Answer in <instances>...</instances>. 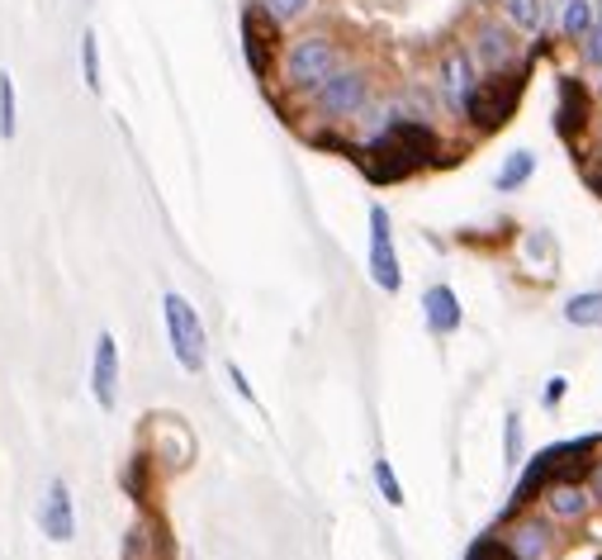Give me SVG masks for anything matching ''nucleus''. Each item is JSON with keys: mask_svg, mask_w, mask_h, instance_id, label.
Instances as JSON below:
<instances>
[{"mask_svg": "<svg viewBox=\"0 0 602 560\" xmlns=\"http://www.w3.org/2000/svg\"><path fill=\"white\" fill-rule=\"evenodd\" d=\"M162 319H166V337H172L176 366L200 375L204 357H209V343H204V323H200V314H195V304L180 290H166L162 295Z\"/></svg>", "mask_w": 602, "mask_h": 560, "instance_id": "1", "label": "nucleus"}, {"mask_svg": "<svg viewBox=\"0 0 602 560\" xmlns=\"http://www.w3.org/2000/svg\"><path fill=\"white\" fill-rule=\"evenodd\" d=\"M142 456H148L152 465H162V471H186L195 461L190 427L180 423L176 413H152V419L142 423Z\"/></svg>", "mask_w": 602, "mask_h": 560, "instance_id": "2", "label": "nucleus"}, {"mask_svg": "<svg viewBox=\"0 0 602 560\" xmlns=\"http://www.w3.org/2000/svg\"><path fill=\"white\" fill-rule=\"evenodd\" d=\"M365 100H371V76L356 67H337L327 82L313 86V110L323 120H351L365 110Z\"/></svg>", "mask_w": 602, "mask_h": 560, "instance_id": "3", "label": "nucleus"}, {"mask_svg": "<svg viewBox=\"0 0 602 560\" xmlns=\"http://www.w3.org/2000/svg\"><path fill=\"white\" fill-rule=\"evenodd\" d=\"M517 96H522V76H479L465 100V120L479 128H499L513 114Z\"/></svg>", "mask_w": 602, "mask_h": 560, "instance_id": "4", "label": "nucleus"}, {"mask_svg": "<svg viewBox=\"0 0 602 560\" xmlns=\"http://www.w3.org/2000/svg\"><path fill=\"white\" fill-rule=\"evenodd\" d=\"M337 67H342V53H337L327 38H299V43L285 53V82L294 90H313L318 82H327Z\"/></svg>", "mask_w": 602, "mask_h": 560, "instance_id": "5", "label": "nucleus"}, {"mask_svg": "<svg viewBox=\"0 0 602 560\" xmlns=\"http://www.w3.org/2000/svg\"><path fill=\"white\" fill-rule=\"evenodd\" d=\"M365 271L385 295H394L403 276H399V252H394V228H389V210L371 204V252H365Z\"/></svg>", "mask_w": 602, "mask_h": 560, "instance_id": "6", "label": "nucleus"}, {"mask_svg": "<svg viewBox=\"0 0 602 560\" xmlns=\"http://www.w3.org/2000/svg\"><path fill=\"white\" fill-rule=\"evenodd\" d=\"M90 389H96L100 409H114L120 403V343L114 333L96 337V357H90Z\"/></svg>", "mask_w": 602, "mask_h": 560, "instance_id": "7", "label": "nucleus"}, {"mask_svg": "<svg viewBox=\"0 0 602 560\" xmlns=\"http://www.w3.org/2000/svg\"><path fill=\"white\" fill-rule=\"evenodd\" d=\"M38 527L48 532V542H72L76 537V503H72V489L67 480H52L43 503H38Z\"/></svg>", "mask_w": 602, "mask_h": 560, "instance_id": "8", "label": "nucleus"}, {"mask_svg": "<svg viewBox=\"0 0 602 560\" xmlns=\"http://www.w3.org/2000/svg\"><path fill=\"white\" fill-rule=\"evenodd\" d=\"M541 503H545L551 523H584L588 508H593V494H588L579 480H555V485L541 489Z\"/></svg>", "mask_w": 602, "mask_h": 560, "instance_id": "9", "label": "nucleus"}, {"mask_svg": "<svg viewBox=\"0 0 602 560\" xmlns=\"http://www.w3.org/2000/svg\"><path fill=\"white\" fill-rule=\"evenodd\" d=\"M475 67L484 72H503L507 62L517 58V29H507V24H484L475 34Z\"/></svg>", "mask_w": 602, "mask_h": 560, "instance_id": "10", "label": "nucleus"}, {"mask_svg": "<svg viewBox=\"0 0 602 560\" xmlns=\"http://www.w3.org/2000/svg\"><path fill=\"white\" fill-rule=\"evenodd\" d=\"M569 451L574 447H545L536 461L522 471V480H517V494H513V503H527V499H536L545 485H555V475L569 465Z\"/></svg>", "mask_w": 602, "mask_h": 560, "instance_id": "11", "label": "nucleus"}, {"mask_svg": "<svg viewBox=\"0 0 602 560\" xmlns=\"http://www.w3.org/2000/svg\"><path fill=\"white\" fill-rule=\"evenodd\" d=\"M475 58L465 53V48H455V53H447V62H441V96H447V105L455 114H465V100L469 90H475Z\"/></svg>", "mask_w": 602, "mask_h": 560, "instance_id": "12", "label": "nucleus"}, {"mask_svg": "<svg viewBox=\"0 0 602 560\" xmlns=\"http://www.w3.org/2000/svg\"><path fill=\"white\" fill-rule=\"evenodd\" d=\"M517 560H551L555 551V532H551V518H522L513 527V537H507Z\"/></svg>", "mask_w": 602, "mask_h": 560, "instance_id": "13", "label": "nucleus"}, {"mask_svg": "<svg viewBox=\"0 0 602 560\" xmlns=\"http://www.w3.org/2000/svg\"><path fill=\"white\" fill-rule=\"evenodd\" d=\"M271 43H276V24L266 15H256V10H247L242 20V53L252 62L256 76H271Z\"/></svg>", "mask_w": 602, "mask_h": 560, "instance_id": "14", "label": "nucleus"}, {"mask_svg": "<svg viewBox=\"0 0 602 560\" xmlns=\"http://www.w3.org/2000/svg\"><path fill=\"white\" fill-rule=\"evenodd\" d=\"M423 314L431 333H455L461 328V299H455L451 285H431L423 295Z\"/></svg>", "mask_w": 602, "mask_h": 560, "instance_id": "15", "label": "nucleus"}, {"mask_svg": "<svg viewBox=\"0 0 602 560\" xmlns=\"http://www.w3.org/2000/svg\"><path fill=\"white\" fill-rule=\"evenodd\" d=\"M584 110H588V96H584V86L579 82H560V110H555V128L565 138L579 134V124H584Z\"/></svg>", "mask_w": 602, "mask_h": 560, "instance_id": "16", "label": "nucleus"}, {"mask_svg": "<svg viewBox=\"0 0 602 560\" xmlns=\"http://www.w3.org/2000/svg\"><path fill=\"white\" fill-rule=\"evenodd\" d=\"M503 5V24L517 34H541L545 24V0H499Z\"/></svg>", "mask_w": 602, "mask_h": 560, "instance_id": "17", "label": "nucleus"}, {"mask_svg": "<svg viewBox=\"0 0 602 560\" xmlns=\"http://www.w3.org/2000/svg\"><path fill=\"white\" fill-rule=\"evenodd\" d=\"M536 176V152L527 148H517V152H507V162L499 166V176H493V190H503V195H513L517 186H527V181Z\"/></svg>", "mask_w": 602, "mask_h": 560, "instance_id": "18", "label": "nucleus"}, {"mask_svg": "<svg viewBox=\"0 0 602 560\" xmlns=\"http://www.w3.org/2000/svg\"><path fill=\"white\" fill-rule=\"evenodd\" d=\"M256 15H266L276 29H290V24H299L313 10V0H256Z\"/></svg>", "mask_w": 602, "mask_h": 560, "instance_id": "19", "label": "nucleus"}, {"mask_svg": "<svg viewBox=\"0 0 602 560\" xmlns=\"http://www.w3.org/2000/svg\"><path fill=\"white\" fill-rule=\"evenodd\" d=\"M565 323H574V328H598V323H602V290L574 295L565 304Z\"/></svg>", "mask_w": 602, "mask_h": 560, "instance_id": "20", "label": "nucleus"}, {"mask_svg": "<svg viewBox=\"0 0 602 560\" xmlns=\"http://www.w3.org/2000/svg\"><path fill=\"white\" fill-rule=\"evenodd\" d=\"M15 128H20V105H15V76L10 72H0V138H15Z\"/></svg>", "mask_w": 602, "mask_h": 560, "instance_id": "21", "label": "nucleus"}, {"mask_svg": "<svg viewBox=\"0 0 602 560\" xmlns=\"http://www.w3.org/2000/svg\"><path fill=\"white\" fill-rule=\"evenodd\" d=\"M593 0H569L565 5V15H560V29H565L569 38H584L588 29H593Z\"/></svg>", "mask_w": 602, "mask_h": 560, "instance_id": "22", "label": "nucleus"}, {"mask_svg": "<svg viewBox=\"0 0 602 560\" xmlns=\"http://www.w3.org/2000/svg\"><path fill=\"white\" fill-rule=\"evenodd\" d=\"M81 76H86L90 96H100V43H96V29L81 34Z\"/></svg>", "mask_w": 602, "mask_h": 560, "instance_id": "23", "label": "nucleus"}, {"mask_svg": "<svg viewBox=\"0 0 602 560\" xmlns=\"http://www.w3.org/2000/svg\"><path fill=\"white\" fill-rule=\"evenodd\" d=\"M517 461H522V423H517V413H507L503 419V465L517 471Z\"/></svg>", "mask_w": 602, "mask_h": 560, "instance_id": "24", "label": "nucleus"}, {"mask_svg": "<svg viewBox=\"0 0 602 560\" xmlns=\"http://www.w3.org/2000/svg\"><path fill=\"white\" fill-rule=\"evenodd\" d=\"M375 485H379V494H385V503H394V508L403 503V485L394 480V465H389L385 456L375 461Z\"/></svg>", "mask_w": 602, "mask_h": 560, "instance_id": "25", "label": "nucleus"}, {"mask_svg": "<svg viewBox=\"0 0 602 560\" xmlns=\"http://www.w3.org/2000/svg\"><path fill=\"white\" fill-rule=\"evenodd\" d=\"M465 560H517V556H513V546H507L503 537H479L475 546H469Z\"/></svg>", "mask_w": 602, "mask_h": 560, "instance_id": "26", "label": "nucleus"}, {"mask_svg": "<svg viewBox=\"0 0 602 560\" xmlns=\"http://www.w3.org/2000/svg\"><path fill=\"white\" fill-rule=\"evenodd\" d=\"M584 62L588 67H602V20H593V29L584 34Z\"/></svg>", "mask_w": 602, "mask_h": 560, "instance_id": "27", "label": "nucleus"}, {"mask_svg": "<svg viewBox=\"0 0 602 560\" xmlns=\"http://www.w3.org/2000/svg\"><path fill=\"white\" fill-rule=\"evenodd\" d=\"M565 389H569L565 375H551V381H545V389H541V403H545V409H555V403L565 399Z\"/></svg>", "mask_w": 602, "mask_h": 560, "instance_id": "28", "label": "nucleus"}, {"mask_svg": "<svg viewBox=\"0 0 602 560\" xmlns=\"http://www.w3.org/2000/svg\"><path fill=\"white\" fill-rule=\"evenodd\" d=\"M228 381H233V389H238V395H242V399H252V403H256V395H252V385H247V381H242V366H238V361H228Z\"/></svg>", "mask_w": 602, "mask_h": 560, "instance_id": "29", "label": "nucleus"}, {"mask_svg": "<svg viewBox=\"0 0 602 560\" xmlns=\"http://www.w3.org/2000/svg\"><path fill=\"white\" fill-rule=\"evenodd\" d=\"M584 489H588V494H593V499L602 503V461L593 465V471H588V485H584Z\"/></svg>", "mask_w": 602, "mask_h": 560, "instance_id": "30", "label": "nucleus"}, {"mask_svg": "<svg viewBox=\"0 0 602 560\" xmlns=\"http://www.w3.org/2000/svg\"><path fill=\"white\" fill-rule=\"evenodd\" d=\"M588 181H593V186L602 190V152H598V162H593V166H588Z\"/></svg>", "mask_w": 602, "mask_h": 560, "instance_id": "31", "label": "nucleus"}, {"mask_svg": "<svg viewBox=\"0 0 602 560\" xmlns=\"http://www.w3.org/2000/svg\"><path fill=\"white\" fill-rule=\"evenodd\" d=\"M593 15H598V20H602V0H593Z\"/></svg>", "mask_w": 602, "mask_h": 560, "instance_id": "32", "label": "nucleus"}, {"mask_svg": "<svg viewBox=\"0 0 602 560\" xmlns=\"http://www.w3.org/2000/svg\"><path fill=\"white\" fill-rule=\"evenodd\" d=\"M555 5H569V0H555Z\"/></svg>", "mask_w": 602, "mask_h": 560, "instance_id": "33", "label": "nucleus"}, {"mask_svg": "<svg viewBox=\"0 0 602 560\" xmlns=\"http://www.w3.org/2000/svg\"><path fill=\"white\" fill-rule=\"evenodd\" d=\"M598 90H602V86H598Z\"/></svg>", "mask_w": 602, "mask_h": 560, "instance_id": "34", "label": "nucleus"}]
</instances>
